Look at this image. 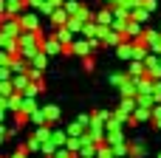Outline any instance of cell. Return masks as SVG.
<instances>
[{
    "label": "cell",
    "mask_w": 161,
    "mask_h": 158,
    "mask_svg": "<svg viewBox=\"0 0 161 158\" xmlns=\"http://www.w3.org/2000/svg\"><path fill=\"white\" fill-rule=\"evenodd\" d=\"M40 51L48 57V54H59V51H65V45H62V42H59L54 34H51V37H45V40L40 42Z\"/></svg>",
    "instance_id": "6da1fadb"
},
{
    "label": "cell",
    "mask_w": 161,
    "mask_h": 158,
    "mask_svg": "<svg viewBox=\"0 0 161 158\" xmlns=\"http://www.w3.org/2000/svg\"><path fill=\"white\" fill-rule=\"evenodd\" d=\"M136 45H139V42H133V40H122V42L116 45V54H119L122 59H136Z\"/></svg>",
    "instance_id": "7a4b0ae2"
},
{
    "label": "cell",
    "mask_w": 161,
    "mask_h": 158,
    "mask_svg": "<svg viewBox=\"0 0 161 158\" xmlns=\"http://www.w3.org/2000/svg\"><path fill=\"white\" fill-rule=\"evenodd\" d=\"M93 20H96L99 25L110 28V25H113V8H102V11H96V14H93Z\"/></svg>",
    "instance_id": "3957f363"
},
{
    "label": "cell",
    "mask_w": 161,
    "mask_h": 158,
    "mask_svg": "<svg viewBox=\"0 0 161 158\" xmlns=\"http://www.w3.org/2000/svg\"><path fill=\"white\" fill-rule=\"evenodd\" d=\"M48 17H51V23H54V25H65V23H68V17H71V14H68V11H65V6H59V8H54V11H51V14H48Z\"/></svg>",
    "instance_id": "277c9868"
},
{
    "label": "cell",
    "mask_w": 161,
    "mask_h": 158,
    "mask_svg": "<svg viewBox=\"0 0 161 158\" xmlns=\"http://www.w3.org/2000/svg\"><path fill=\"white\" fill-rule=\"evenodd\" d=\"M54 37H57V40H59V42H62V45H65V48H68V45H71V42H74V34H71V28H68V25H59V28H57V34H54Z\"/></svg>",
    "instance_id": "5b68a950"
},
{
    "label": "cell",
    "mask_w": 161,
    "mask_h": 158,
    "mask_svg": "<svg viewBox=\"0 0 161 158\" xmlns=\"http://www.w3.org/2000/svg\"><path fill=\"white\" fill-rule=\"evenodd\" d=\"M20 23H23V28L37 31V17H34V14H23V20H20Z\"/></svg>",
    "instance_id": "8992f818"
}]
</instances>
